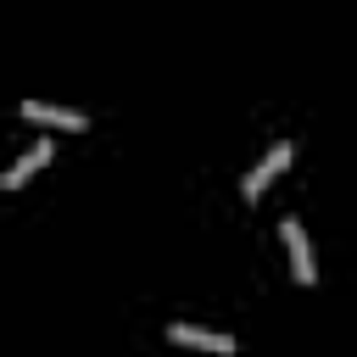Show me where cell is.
Segmentation results:
<instances>
[{
    "instance_id": "6da1fadb",
    "label": "cell",
    "mask_w": 357,
    "mask_h": 357,
    "mask_svg": "<svg viewBox=\"0 0 357 357\" xmlns=\"http://www.w3.org/2000/svg\"><path fill=\"white\" fill-rule=\"evenodd\" d=\"M284 167H290V139H279V145H273V151H268V156H262V162H257V167L245 173L240 195H245V201H257V195H262V190H268V184H273V178H279Z\"/></svg>"
},
{
    "instance_id": "7a4b0ae2",
    "label": "cell",
    "mask_w": 357,
    "mask_h": 357,
    "mask_svg": "<svg viewBox=\"0 0 357 357\" xmlns=\"http://www.w3.org/2000/svg\"><path fill=\"white\" fill-rule=\"evenodd\" d=\"M284 251H290V273H296V284H318L312 245H307V229H301L296 218H284Z\"/></svg>"
},
{
    "instance_id": "3957f363",
    "label": "cell",
    "mask_w": 357,
    "mask_h": 357,
    "mask_svg": "<svg viewBox=\"0 0 357 357\" xmlns=\"http://www.w3.org/2000/svg\"><path fill=\"white\" fill-rule=\"evenodd\" d=\"M173 346H195V351H218V357H234V340L229 335H212V329H195V324H173L167 329Z\"/></svg>"
},
{
    "instance_id": "277c9868",
    "label": "cell",
    "mask_w": 357,
    "mask_h": 357,
    "mask_svg": "<svg viewBox=\"0 0 357 357\" xmlns=\"http://www.w3.org/2000/svg\"><path fill=\"white\" fill-rule=\"evenodd\" d=\"M22 117H28V123H45V128H84V123H89L84 112L50 106V100H22Z\"/></svg>"
},
{
    "instance_id": "5b68a950",
    "label": "cell",
    "mask_w": 357,
    "mask_h": 357,
    "mask_svg": "<svg viewBox=\"0 0 357 357\" xmlns=\"http://www.w3.org/2000/svg\"><path fill=\"white\" fill-rule=\"evenodd\" d=\"M45 162H50V139H39V145H33L28 156H17V162H11L6 173H0V190H22V184H28V178H33V173H39Z\"/></svg>"
}]
</instances>
